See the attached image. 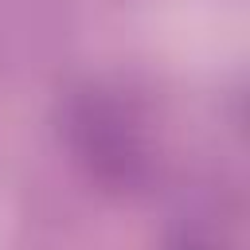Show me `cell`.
<instances>
[{"label":"cell","instance_id":"obj_1","mask_svg":"<svg viewBox=\"0 0 250 250\" xmlns=\"http://www.w3.org/2000/svg\"><path fill=\"white\" fill-rule=\"evenodd\" d=\"M74 152L109 188H137L148 176V152L133 113L102 90H82L66 109Z\"/></svg>","mask_w":250,"mask_h":250},{"label":"cell","instance_id":"obj_2","mask_svg":"<svg viewBox=\"0 0 250 250\" xmlns=\"http://www.w3.org/2000/svg\"><path fill=\"white\" fill-rule=\"evenodd\" d=\"M168 250H223L215 238H207V234H199V230H184V234H176L172 242H168Z\"/></svg>","mask_w":250,"mask_h":250}]
</instances>
